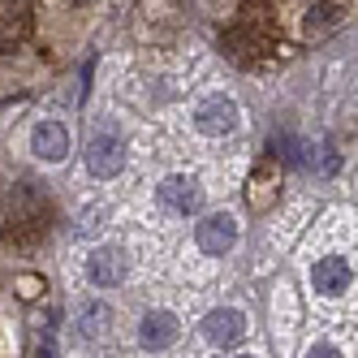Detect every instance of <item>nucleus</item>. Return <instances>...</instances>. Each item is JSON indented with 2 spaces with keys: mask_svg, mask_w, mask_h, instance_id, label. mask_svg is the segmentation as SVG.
I'll return each instance as SVG.
<instances>
[{
  "mask_svg": "<svg viewBox=\"0 0 358 358\" xmlns=\"http://www.w3.org/2000/svg\"><path fill=\"white\" fill-rule=\"evenodd\" d=\"M194 238H199V250L203 255H212V259H220V255H229L238 246V220L234 216H208V220H199L194 229Z\"/></svg>",
  "mask_w": 358,
  "mask_h": 358,
  "instance_id": "obj_1",
  "label": "nucleus"
},
{
  "mask_svg": "<svg viewBox=\"0 0 358 358\" xmlns=\"http://www.w3.org/2000/svg\"><path fill=\"white\" fill-rule=\"evenodd\" d=\"M194 125L203 134H234L238 130V104L229 95H208L194 108Z\"/></svg>",
  "mask_w": 358,
  "mask_h": 358,
  "instance_id": "obj_2",
  "label": "nucleus"
},
{
  "mask_svg": "<svg viewBox=\"0 0 358 358\" xmlns=\"http://www.w3.org/2000/svg\"><path fill=\"white\" fill-rule=\"evenodd\" d=\"M125 272H130V259H125V250H117V246H99L87 259V276L99 289H117L125 280Z\"/></svg>",
  "mask_w": 358,
  "mask_h": 358,
  "instance_id": "obj_3",
  "label": "nucleus"
},
{
  "mask_svg": "<svg viewBox=\"0 0 358 358\" xmlns=\"http://www.w3.org/2000/svg\"><path fill=\"white\" fill-rule=\"evenodd\" d=\"M31 35V0H0V57Z\"/></svg>",
  "mask_w": 358,
  "mask_h": 358,
  "instance_id": "obj_4",
  "label": "nucleus"
},
{
  "mask_svg": "<svg viewBox=\"0 0 358 358\" xmlns=\"http://www.w3.org/2000/svg\"><path fill=\"white\" fill-rule=\"evenodd\" d=\"M350 280H354V268L341 259V255H324V259H315V268H311V285H315V294H324V298L345 294Z\"/></svg>",
  "mask_w": 358,
  "mask_h": 358,
  "instance_id": "obj_5",
  "label": "nucleus"
},
{
  "mask_svg": "<svg viewBox=\"0 0 358 358\" xmlns=\"http://www.w3.org/2000/svg\"><path fill=\"white\" fill-rule=\"evenodd\" d=\"M156 199L164 203L169 212H177V216H190V212H199V182L194 177H182V173H173V177H164L160 182V190H156Z\"/></svg>",
  "mask_w": 358,
  "mask_h": 358,
  "instance_id": "obj_6",
  "label": "nucleus"
},
{
  "mask_svg": "<svg viewBox=\"0 0 358 358\" xmlns=\"http://www.w3.org/2000/svg\"><path fill=\"white\" fill-rule=\"evenodd\" d=\"M121 164H125V143L117 134H95L87 147V169L95 177H117Z\"/></svg>",
  "mask_w": 358,
  "mask_h": 358,
  "instance_id": "obj_7",
  "label": "nucleus"
},
{
  "mask_svg": "<svg viewBox=\"0 0 358 358\" xmlns=\"http://www.w3.org/2000/svg\"><path fill=\"white\" fill-rule=\"evenodd\" d=\"M203 337H208L212 345H238L246 337V320L242 311H234V306H220V311H212L208 320H203Z\"/></svg>",
  "mask_w": 358,
  "mask_h": 358,
  "instance_id": "obj_8",
  "label": "nucleus"
},
{
  "mask_svg": "<svg viewBox=\"0 0 358 358\" xmlns=\"http://www.w3.org/2000/svg\"><path fill=\"white\" fill-rule=\"evenodd\" d=\"M31 147H35L39 160L61 164V160L69 156V134H65V125H61V121H39L35 134H31Z\"/></svg>",
  "mask_w": 358,
  "mask_h": 358,
  "instance_id": "obj_9",
  "label": "nucleus"
},
{
  "mask_svg": "<svg viewBox=\"0 0 358 358\" xmlns=\"http://www.w3.org/2000/svg\"><path fill=\"white\" fill-rule=\"evenodd\" d=\"M138 341H143L147 350H164V345H173V341H177V315H173V311H151V315H143Z\"/></svg>",
  "mask_w": 358,
  "mask_h": 358,
  "instance_id": "obj_10",
  "label": "nucleus"
},
{
  "mask_svg": "<svg viewBox=\"0 0 358 358\" xmlns=\"http://www.w3.org/2000/svg\"><path fill=\"white\" fill-rule=\"evenodd\" d=\"M332 27H341V5H332V0L311 5V13H306V35H320V31H332Z\"/></svg>",
  "mask_w": 358,
  "mask_h": 358,
  "instance_id": "obj_11",
  "label": "nucleus"
},
{
  "mask_svg": "<svg viewBox=\"0 0 358 358\" xmlns=\"http://www.w3.org/2000/svg\"><path fill=\"white\" fill-rule=\"evenodd\" d=\"M108 324H113V311H108L104 302H91L87 311H83V320H78V328L87 332V337H99V332H104Z\"/></svg>",
  "mask_w": 358,
  "mask_h": 358,
  "instance_id": "obj_12",
  "label": "nucleus"
},
{
  "mask_svg": "<svg viewBox=\"0 0 358 358\" xmlns=\"http://www.w3.org/2000/svg\"><path fill=\"white\" fill-rule=\"evenodd\" d=\"M306 358H341V350H337V345H328V341H315L311 350H306Z\"/></svg>",
  "mask_w": 358,
  "mask_h": 358,
  "instance_id": "obj_13",
  "label": "nucleus"
},
{
  "mask_svg": "<svg viewBox=\"0 0 358 358\" xmlns=\"http://www.w3.org/2000/svg\"><path fill=\"white\" fill-rule=\"evenodd\" d=\"M35 358H57V345H52V341H48V345H39V354H35Z\"/></svg>",
  "mask_w": 358,
  "mask_h": 358,
  "instance_id": "obj_14",
  "label": "nucleus"
},
{
  "mask_svg": "<svg viewBox=\"0 0 358 358\" xmlns=\"http://www.w3.org/2000/svg\"><path fill=\"white\" fill-rule=\"evenodd\" d=\"M238 358H250V354H238Z\"/></svg>",
  "mask_w": 358,
  "mask_h": 358,
  "instance_id": "obj_15",
  "label": "nucleus"
}]
</instances>
